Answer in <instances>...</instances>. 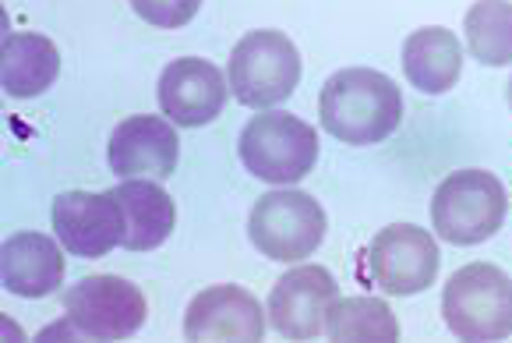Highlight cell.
Segmentation results:
<instances>
[{
	"label": "cell",
	"mask_w": 512,
	"mask_h": 343,
	"mask_svg": "<svg viewBox=\"0 0 512 343\" xmlns=\"http://www.w3.org/2000/svg\"><path fill=\"white\" fill-rule=\"evenodd\" d=\"M318 117L343 145H378L403 124V92L375 68H343L322 85Z\"/></svg>",
	"instance_id": "1"
},
{
	"label": "cell",
	"mask_w": 512,
	"mask_h": 343,
	"mask_svg": "<svg viewBox=\"0 0 512 343\" xmlns=\"http://www.w3.org/2000/svg\"><path fill=\"white\" fill-rule=\"evenodd\" d=\"M64 322L46 326L36 340H131L149 319L145 294L124 276H85L64 290Z\"/></svg>",
	"instance_id": "2"
},
{
	"label": "cell",
	"mask_w": 512,
	"mask_h": 343,
	"mask_svg": "<svg viewBox=\"0 0 512 343\" xmlns=\"http://www.w3.org/2000/svg\"><path fill=\"white\" fill-rule=\"evenodd\" d=\"M230 96L248 110H276L301 85V54L294 39L276 29H255L237 39L226 64Z\"/></svg>",
	"instance_id": "3"
},
{
	"label": "cell",
	"mask_w": 512,
	"mask_h": 343,
	"mask_svg": "<svg viewBox=\"0 0 512 343\" xmlns=\"http://www.w3.org/2000/svg\"><path fill=\"white\" fill-rule=\"evenodd\" d=\"M509 213L505 184L491 170H456L435 188L431 199V227L435 237L456 248H474L502 230Z\"/></svg>",
	"instance_id": "4"
},
{
	"label": "cell",
	"mask_w": 512,
	"mask_h": 343,
	"mask_svg": "<svg viewBox=\"0 0 512 343\" xmlns=\"http://www.w3.org/2000/svg\"><path fill=\"white\" fill-rule=\"evenodd\" d=\"M237 153L251 177L272 184V188H294L315 170L318 135L301 117L265 110L241 128Z\"/></svg>",
	"instance_id": "5"
},
{
	"label": "cell",
	"mask_w": 512,
	"mask_h": 343,
	"mask_svg": "<svg viewBox=\"0 0 512 343\" xmlns=\"http://www.w3.org/2000/svg\"><path fill=\"white\" fill-rule=\"evenodd\" d=\"M442 319L456 340H509L512 276L491 262H470L456 269L442 290Z\"/></svg>",
	"instance_id": "6"
},
{
	"label": "cell",
	"mask_w": 512,
	"mask_h": 343,
	"mask_svg": "<svg viewBox=\"0 0 512 343\" xmlns=\"http://www.w3.org/2000/svg\"><path fill=\"white\" fill-rule=\"evenodd\" d=\"M325 230V209L318 199H311L308 191L297 188H276L251 206L248 216V237L269 262H283V266H297V262L311 259L322 248Z\"/></svg>",
	"instance_id": "7"
},
{
	"label": "cell",
	"mask_w": 512,
	"mask_h": 343,
	"mask_svg": "<svg viewBox=\"0 0 512 343\" xmlns=\"http://www.w3.org/2000/svg\"><path fill=\"white\" fill-rule=\"evenodd\" d=\"M438 262L442 252L435 234L414 223H392L361 252L357 276L389 298H414L438 280Z\"/></svg>",
	"instance_id": "8"
},
{
	"label": "cell",
	"mask_w": 512,
	"mask_h": 343,
	"mask_svg": "<svg viewBox=\"0 0 512 343\" xmlns=\"http://www.w3.org/2000/svg\"><path fill=\"white\" fill-rule=\"evenodd\" d=\"M53 237L75 259H103L117 244H124L128 220L110 191H61L50 209Z\"/></svg>",
	"instance_id": "9"
},
{
	"label": "cell",
	"mask_w": 512,
	"mask_h": 343,
	"mask_svg": "<svg viewBox=\"0 0 512 343\" xmlns=\"http://www.w3.org/2000/svg\"><path fill=\"white\" fill-rule=\"evenodd\" d=\"M339 283L325 266H301L279 276L269 290L265 312L269 326L287 340H318L325 336V315L336 305Z\"/></svg>",
	"instance_id": "10"
},
{
	"label": "cell",
	"mask_w": 512,
	"mask_h": 343,
	"mask_svg": "<svg viewBox=\"0 0 512 343\" xmlns=\"http://www.w3.org/2000/svg\"><path fill=\"white\" fill-rule=\"evenodd\" d=\"M230 82L226 71H219L212 61L202 57H177L163 68L156 85V100L166 121L177 128H205L226 107Z\"/></svg>",
	"instance_id": "11"
},
{
	"label": "cell",
	"mask_w": 512,
	"mask_h": 343,
	"mask_svg": "<svg viewBox=\"0 0 512 343\" xmlns=\"http://www.w3.org/2000/svg\"><path fill=\"white\" fill-rule=\"evenodd\" d=\"M106 160H110V170L121 181H131V177H149V181L159 184L170 181L177 163H181L177 124L152 114L128 117L113 128Z\"/></svg>",
	"instance_id": "12"
},
{
	"label": "cell",
	"mask_w": 512,
	"mask_h": 343,
	"mask_svg": "<svg viewBox=\"0 0 512 343\" xmlns=\"http://www.w3.org/2000/svg\"><path fill=\"white\" fill-rule=\"evenodd\" d=\"M265 308L251 290L237 283H219L195 294L184 312V340H262L265 336Z\"/></svg>",
	"instance_id": "13"
},
{
	"label": "cell",
	"mask_w": 512,
	"mask_h": 343,
	"mask_svg": "<svg viewBox=\"0 0 512 343\" xmlns=\"http://www.w3.org/2000/svg\"><path fill=\"white\" fill-rule=\"evenodd\" d=\"M64 252L68 248L57 237L36 234V230L11 234L0 248V283L15 298H50L68 276Z\"/></svg>",
	"instance_id": "14"
},
{
	"label": "cell",
	"mask_w": 512,
	"mask_h": 343,
	"mask_svg": "<svg viewBox=\"0 0 512 343\" xmlns=\"http://www.w3.org/2000/svg\"><path fill=\"white\" fill-rule=\"evenodd\" d=\"M463 61H467L463 43L456 39V32L442 25L414 29L403 43V75L424 96H445L449 89H456Z\"/></svg>",
	"instance_id": "15"
},
{
	"label": "cell",
	"mask_w": 512,
	"mask_h": 343,
	"mask_svg": "<svg viewBox=\"0 0 512 343\" xmlns=\"http://www.w3.org/2000/svg\"><path fill=\"white\" fill-rule=\"evenodd\" d=\"M113 195H117L124 220H128V234H124V248L128 252H156L159 244H166V237L174 234L177 206L159 181L131 177V181L117 184Z\"/></svg>",
	"instance_id": "16"
},
{
	"label": "cell",
	"mask_w": 512,
	"mask_h": 343,
	"mask_svg": "<svg viewBox=\"0 0 512 343\" xmlns=\"http://www.w3.org/2000/svg\"><path fill=\"white\" fill-rule=\"evenodd\" d=\"M61 75V50L39 32H11L0 46V82L11 100L43 96Z\"/></svg>",
	"instance_id": "17"
},
{
	"label": "cell",
	"mask_w": 512,
	"mask_h": 343,
	"mask_svg": "<svg viewBox=\"0 0 512 343\" xmlns=\"http://www.w3.org/2000/svg\"><path fill=\"white\" fill-rule=\"evenodd\" d=\"M467 54L484 68L512 64V0H474L463 15Z\"/></svg>",
	"instance_id": "18"
},
{
	"label": "cell",
	"mask_w": 512,
	"mask_h": 343,
	"mask_svg": "<svg viewBox=\"0 0 512 343\" xmlns=\"http://www.w3.org/2000/svg\"><path fill=\"white\" fill-rule=\"evenodd\" d=\"M325 336L329 340H400V322L382 298H336L325 315Z\"/></svg>",
	"instance_id": "19"
},
{
	"label": "cell",
	"mask_w": 512,
	"mask_h": 343,
	"mask_svg": "<svg viewBox=\"0 0 512 343\" xmlns=\"http://www.w3.org/2000/svg\"><path fill=\"white\" fill-rule=\"evenodd\" d=\"M131 11L152 29H184L202 11V0H131Z\"/></svg>",
	"instance_id": "20"
},
{
	"label": "cell",
	"mask_w": 512,
	"mask_h": 343,
	"mask_svg": "<svg viewBox=\"0 0 512 343\" xmlns=\"http://www.w3.org/2000/svg\"><path fill=\"white\" fill-rule=\"evenodd\" d=\"M505 103H509V110H512V78L505 82Z\"/></svg>",
	"instance_id": "21"
}]
</instances>
